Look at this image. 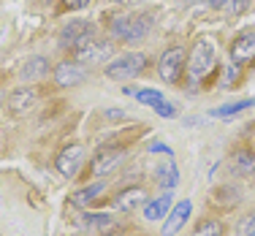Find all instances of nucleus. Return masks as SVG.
<instances>
[{
    "mask_svg": "<svg viewBox=\"0 0 255 236\" xmlns=\"http://www.w3.org/2000/svg\"><path fill=\"white\" fill-rule=\"evenodd\" d=\"M95 35V27L90 25V22H68V25L63 27V33H60V41H63V46H79L82 41H87V38H93Z\"/></svg>",
    "mask_w": 255,
    "mask_h": 236,
    "instance_id": "obj_8",
    "label": "nucleus"
},
{
    "mask_svg": "<svg viewBox=\"0 0 255 236\" xmlns=\"http://www.w3.org/2000/svg\"><path fill=\"white\" fill-rule=\"evenodd\" d=\"M231 60H234L236 65L253 63L255 60V33H242L239 38L231 44Z\"/></svg>",
    "mask_w": 255,
    "mask_h": 236,
    "instance_id": "obj_10",
    "label": "nucleus"
},
{
    "mask_svg": "<svg viewBox=\"0 0 255 236\" xmlns=\"http://www.w3.org/2000/svg\"><path fill=\"white\" fill-rule=\"evenodd\" d=\"M179 182V174H177V166H174L171 160L166 163V166H160L157 168V185L160 187H166V190H171L174 185Z\"/></svg>",
    "mask_w": 255,
    "mask_h": 236,
    "instance_id": "obj_21",
    "label": "nucleus"
},
{
    "mask_svg": "<svg viewBox=\"0 0 255 236\" xmlns=\"http://www.w3.org/2000/svg\"><path fill=\"white\" fill-rule=\"evenodd\" d=\"M87 223L101 234H114L120 228V220L112 217V215H87Z\"/></svg>",
    "mask_w": 255,
    "mask_h": 236,
    "instance_id": "obj_17",
    "label": "nucleus"
},
{
    "mask_svg": "<svg viewBox=\"0 0 255 236\" xmlns=\"http://www.w3.org/2000/svg\"><path fill=\"white\" fill-rule=\"evenodd\" d=\"M149 16L147 14H138V16H130V33H128V41H138L149 33Z\"/></svg>",
    "mask_w": 255,
    "mask_h": 236,
    "instance_id": "obj_20",
    "label": "nucleus"
},
{
    "mask_svg": "<svg viewBox=\"0 0 255 236\" xmlns=\"http://www.w3.org/2000/svg\"><path fill=\"white\" fill-rule=\"evenodd\" d=\"M147 204V193L141 190V187H125V190L117 193V198H114V207L120 212H133L138 207H144Z\"/></svg>",
    "mask_w": 255,
    "mask_h": 236,
    "instance_id": "obj_11",
    "label": "nucleus"
},
{
    "mask_svg": "<svg viewBox=\"0 0 255 236\" xmlns=\"http://www.w3.org/2000/svg\"><path fill=\"white\" fill-rule=\"evenodd\" d=\"M190 212H193V204H190V201L174 204L171 212L166 215V220H163V236H177V234L182 231V226L187 223Z\"/></svg>",
    "mask_w": 255,
    "mask_h": 236,
    "instance_id": "obj_7",
    "label": "nucleus"
},
{
    "mask_svg": "<svg viewBox=\"0 0 255 236\" xmlns=\"http://www.w3.org/2000/svg\"><path fill=\"white\" fill-rule=\"evenodd\" d=\"M117 3H128V0H117Z\"/></svg>",
    "mask_w": 255,
    "mask_h": 236,
    "instance_id": "obj_32",
    "label": "nucleus"
},
{
    "mask_svg": "<svg viewBox=\"0 0 255 236\" xmlns=\"http://www.w3.org/2000/svg\"><path fill=\"white\" fill-rule=\"evenodd\" d=\"M228 11H231V14H236V16H239V14H245V11H247V5H250V0H228Z\"/></svg>",
    "mask_w": 255,
    "mask_h": 236,
    "instance_id": "obj_25",
    "label": "nucleus"
},
{
    "mask_svg": "<svg viewBox=\"0 0 255 236\" xmlns=\"http://www.w3.org/2000/svg\"><path fill=\"white\" fill-rule=\"evenodd\" d=\"M84 79H87V71H84L82 63H60L57 68H54V82H57V87H76Z\"/></svg>",
    "mask_w": 255,
    "mask_h": 236,
    "instance_id": "obj_9",
    "label": "nucleus"
},
{
    "mask_svg": "<svg viewBox=\"0 0 255 236\" xmlns=\"http://www.w3.org/2000/svg\"><path fill=\"white\" fill-rule=\"evenodd\" d=\"M236 236H255V212H247L236 226Z\"/></svg>",
    "mask_w": 255,
    "mask_h": 236,
    "instance_id": "obj_23",
    "label": "nucleus"
},
{
    "mask_svg": "<svg viewBox=\"0 0 255 236\" xmlns=\"http://www.w3.org/2000/svg\"><path fill=\"white\" fill-rule=\"evenodd\" d=\"M185 68H187V63H185V49H182V46L166 49L160 54V60H157V74H160V79L168 84H177Z\"/></svg>",
    "mask_w": 255,
    "mask_h": 236,
    "instance_id": "obj_4",
    "label": "nucleus"
},
{
    "mask_svg": "<svg viewBox=\"0 0 255 236\" xmlns=\"http://www.w3.org/2000/svg\"><path fill=\"white\" fill-rule=\"evenodd\" d=\"M101 193H103V182H93V185H87V187H82V190L74 193V204H79V207H87V204H93Z\"/></svg>",
    "mask_w": 255,
    "mask_h": 236,
    "instance_id": "obj_18",
    "label": "nucleus"
},
{
    "mask_svg": "<svg viewBox=\"0 0 255 236\" xmlns=\"http://www.w3.org/2000/svg\"><path fill=\"white\" fill-rule=\"evenodd\" d=\"M171 193H163V196H157V198H152V201H147L144 204V217H147V220H166V215L168 212H171Z\"/></svg>",
    "mask_w": 255,
    "mask_h": 236,
    "instance_id": "obj_13",
    "label": "nucleus"
},
{
    "mask_svg": "<svg viewBox=\"0 0 255 236\" xmlns=\"http://www.w3.org/2000/svg\"><path fill=\"white\" fill-rule=\"evenodd\" d=\"M155 112L160 114V117H168V119L177 117V106H174V104H166V101H163L160 106H155Z\"/></svg>",
    "mask_w": 255,
    "mask_h": 236,
    "instance_id": "obj_26",
    "label": "nucleus"
},
{
    "mask_svg": "<svg viewBox=\"0 0 255 236\" xmlns=\"http://www.w3.org/2000/svg\"><path fill=\"white\" fill-rule=\"evenodd\" d=\"M82 160H84V147H82V144H68V147H63L57 152V160H54V163H57V171L63 174L65 179H71L79 171Z\"/></svg>",
    "mask_w": 255,
    "mask_h": 236,
    "instance_id": "obj_5",
    "label": "nucleus"
},
{
    "mask_svg": "<svg viewBox=\"0 0 255 236\" xmlns=\"http://www.w3.org/2000/svg\"><path fill=\"white\" fill-rule=\"evenodd\" d=\"M106 117H109V119H123V117H125V112H114V109H109Z\"/></svg>",
    "mask_w": 255,
    "mask_h": 236,
    "instance_id": "obj_29",
    "label": "nucleus"
},
{
    "mask_svg": "<svg viewBox=\"0 0 255 236\" xmlns=\"http://www.w3.org/2000/svg\"><path fill=\"white\" fill-rule=\"evenodd\" d=\"M144 65H147V54L141 52H128L123 57H114L112 63L106 65V74L109 79H114V82H125V79H133L138 76L144 71Z\"/></svg>",
    "mask_w": 255,
    "mask_h": 236,
    "instance_id": "obj_2",
    "label": "nucleus"
},
{
    "mask_svg": "<svg viewBox=\"0 0 255 236\" xmlns=\"http://www.w3.org/2000/svg\"><path fill=\"white\" fill-rule=\"evenodd\" d=\"M0 106H3V90H0Z\"/></svg>",
    "mask_w": 255,
    "mask_h": 236,
    "instance_id": "obj_31",
    "label": "nucleus"
},
{
    "mask_svg": "<svg viewBox=\"0 0 255 236\" xmlns=\"http://www.w3.org/2000/svg\"><path fill=\"white\" fill-rule=\"evenodd\" d=\"M217 65V44L215 38H198L196 44H193L190 54H187V74L190 79H196V82H201L215 71Z\"/></svg>",
    "mask_w": 255,
    "mask_h": 236,
    "instance_id": "obj_1",
    "label": "nucleus"
},
{
    "mask_svg": "<svg viewBox=\"0 0 255 236\" xmlns=\"http://www.w3.org/2000/svg\"><path fill=\"white\" fill-rule=\"evenodd\" d=\"M226 3H228V0H209V5H212V8H223Z\"/></svg>",
    "mask_w": 255,
    "mask_h": 236,
    "instance_id": "obj_30",
    "label": "nucleus"
},
{
    "mask_svg": "<svg viewBox=\"0 0 255 236\" xmlns=\"http://www.w3.org/2000/svg\"><path fill=\"white\" fill-rule=\"evenodd\" d=\"M223 223L215 220V217H206V220H198V226L193 228V236H223Z\"/></svg>",
    "mask_w": 255,
    "mask_h": 236,
    "instance_id": "obj_19",
    "label": "nucleus"
},
{
    "mask_svg": "<svg viewBox=\"0 0 255 236\" xmlns=\"http://www.w3.org/2000/svg\"><path fill=\"white\" fill-rule=\"evenodd\" d=\"M128 33H130V16H117V19L112 22V35L128 41Z\"/></svg>",
    "mask_w": 255,
    "mask_h": 236,
    "instance_id": "obj_22",
    "label": "nucleus"
},
{
    "mask_svg": "<svg viewBox=\"0 0 255 236\" xmlns=\"http://www.w3.org/2000/svg\"><path fill=\"white\" fill-rule=\"evenodd\" d=\"M231 171L236 177H253L255 174V152L253 149H236L231 157Z\"/></svg>",
    "mask_w": 255,
    "mask_h": 236,
    "instance_id": "obj_14",
    "label": "nucleus"
},
{
    "mask_svg": "<svg viewBox=\"0 0 255 236\" xmlns=\"http://www.w3.org/2000/svg\"><path fill=\"white\" fill-rule=\"evenodd\" d=\"M133 95H136L141 104H147V106H152V109L163 104V95L157 93V90H138V93H133Z\"/></svg>",
    "mask_w": 255,
    "mask_h": 236,
    "instance_id": "obj_24",
    "label": "nucleus"
},
{
    "mask_svg": "<svg viewBox=\"0 0 255 236\" xmlns=\"http://www.w3.org/2000/svg\"><path fill=\"white\" fill-rule=\"evenodd\" d=\"M46 74H49V60L46 57H30L25 63V68H22V76L25 79H44Z\"/></svg>",
    "mask_w": 255,
    "mask_h": 236,
    "instance_id": "obj_15",
    "label": "nucleus"
},
{
    "mask_svg": "<svg viewBox=\"0 0 255 236\" xmlns=\"http://www.w3.org/2000/svg\"><path fill=\"white\" fill-rule=\"evenodd\" d=\"M114 54V44L112 41H98L93 35V38L82 41L79 46H74V57L76 63L82 65H98V63H109Z\"/></svg>",
    "mask_w": 255,
    "mask_h": 236,
    "instance_id": "obj_3",
    "label": "nucleus"
},
{
    "mask_svg": "<svg viewBox=\"0 0 255 236\" xmlns=\"http://www.w3.org/2000/svg\"><path fill=\"white\" fill-rule=\"evenodd\" d=\"M90 0H65V5H68V8H82V5H87Z\"/></svg>",
    "mask_w": 255,
    "mask_h": 236,
    "instance_id": "obj_28",
    "label": "nucleus"
},
{
    "mask_svg": "<svg viewBox=\"0 0 255 236\" xmlns=\"http://www.w3.org/2000/svg\"><path fill=\"white\" fill-rule=\"evenodd\" d=\"M125 160V149H101L98 155H95L93 166H90V171H93V177H109L112 171H117V166Z\"/></svg>",
    "mask_w": 255,
    "mask_h": 236,
    "instance_id": "obj_6",
    "label": "nucleus"
},
{
    "mask_svg": "<svg viewBox=\"0 0 255 236\" xmlns=\"http://www.w3.org/2000/svg\"><path fill=\"white\" fill-rule=\"evenodd\" d=\"M33 106H35V90L33 87H19L11 93V98H8L11 114H27Z\"/></svg>",
    "mask_w": 255,
    "mask_h": 236,
    "instance_id": "obj_12",
    "label": "nucleus"
},
{
    "mask_svg": "<svg viewBox=\"0 0 255 236\" xmlns=\"http://www.w3.org/2000/svg\"><path fill=\"white\" fill-rule=\"evenodd\" d=\"M255 106V98H245V101H236V104H226V106H220V109H212V117H217V119H223V117H234V114H239V112H245V109H253Z\"/></svg>",
    "mask_w": 255,
    "mask_h": 236,
    "instance_id": "obj_16",
    "label": "nucleus"
},
{
    "mask_svg": "<svg viewBox=\"0 0 255 236\" xmlns=\"http://www.w3.org/2000/svg\"><path fill=\"white\" fill-rule=\"evenodd\" d=\"M149 152H166V155H168V152H171V149H168V147H166V144H160V141H155V144H149Z\"/></svg>",
    "mask_w": 255,
    "mask_h": 236,
    "instance_id": "obj_27",
    "label": "nucleus"
}]
</instances>
